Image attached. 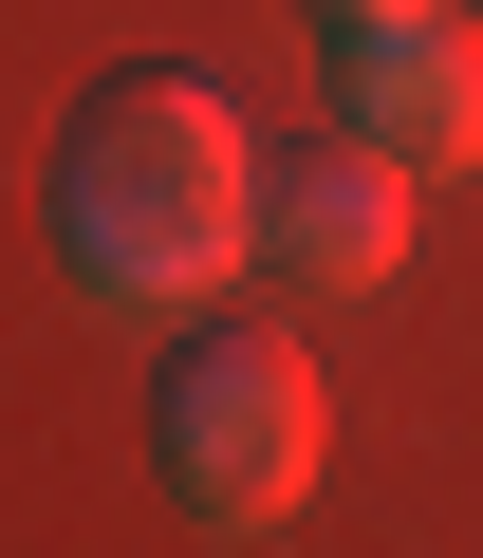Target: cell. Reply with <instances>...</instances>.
<instances>
[{
  "label": "cell",
  "mask_w": 483,
  "mask_h": 558,
  "mask_svg": "<svg viewBox=\"0 0 483 558\" xmlns=\"http://www.w3.org/2000/svg\"><path fill=\"white\" fill-rule=\"evenodd\" d=\"M57 242L94 299H205V279H242V242H261V149H242V112L205 75H94V112L57 131Z\"/></svg>",
  "instance_id": "obj_1"
},
{
  "label": "cell",
  "mask_w": 483,
  "mask_h": 558,
  "mask_svg": "<svg viewBox=\"0 0 483 558\" xmlns=\"http://www.w3.org/2000/svg\"><path fill=\"white\" fill-rule=\"evenodd\" d=\"M168 484L223 539L298 521V484H317V354L261 336V317H242V336H186L168 354Z\"/></svg>",
  "instance_id": "obj_2"
},
{
  "label": "cell",
  "mask_w": 483,
  "mask_h": 558,
  "mask_svg": "<svg viewBox=\"0 0 483 558\" xmlns=\"http://www.w3.org/2000/svg\"><path fill=\"white\" fill-rule=\"evenodd\" d=\"M335 112L391 168H465L483 149V38L446 20V0H428V20H372V38H335Z\"/></svg>",
  "instance_id": "obj_3"
},
{
  "label": "cell",
  "mask_w": 483,
  "mask_h": 558,
  "mask_svg": "<svg viewBox=\"0 0 483 558\" xmlns=\"http://www.w3.org/2000/svg\"><path fill=\"white\" fill-rule=\"evenodd\" d=\"M261 242H280V279H317V299H372V279L409 260V168L372 131H335L317 168H261Z\"/></svg>",
  "instance_id": "obj_4"
},
{
  "label": "cell",
  "mask_w": 483,
  "mask_h": 558,
  "mask_svg": "<svg viewBox=\"0 0 483 558\" xmlns=\"http://www.w3.org/2000/svg\"><path fill=\"white\" fill-rule=\"evenodd\" d=\"M317 20H335V38H372V20H428V0H317Z\"/></svg>",
  "instance_id": "obj_5"
}]
</instances>
